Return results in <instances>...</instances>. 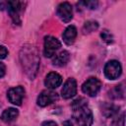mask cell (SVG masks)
<instances>
[{
	"mask_svg": "<svg viewBox=\"0 0 126 126\" xmlns=\"http://www.w3.org/2000/svg\"><path fill=\"white\" fill-rule=\"evenodd\" d=\"M20 60L27 75L31 79H33L39 66V58L35 48L32 45L24 46L20 52Z\"/></svg>",
	"mask_w": 126,
	"mask_h": 126,
	"instance_id": "6da1fadb",
	"label": "cell"
},
{
	"mask_svg": "<svg viewBox=\"0 0 126 126\" xmlns=\"http://www.w3.org/2000/svg\"><path fill=\"white\" fill-rule=\"evenodd\" d=\"M71 107L73 118L80 126H91L93 124V112L88 106L87 100L85 98H77L72 102Z\"/></svg>",
	"mask_w": 126,
	"mask_h": 126,
	"instance_id": "7a4b0ae2",
	"label": "cell"
},
{
	"mask_svg": "<svg viewBox=\"0 0 126 126\" xmlns=\"http://www.w3.org/2000/svg\"><path fill=\"white\" fill-rule=\"evenodd\" d=\"M5 5L13 22L17 25H20L21 24V13L25 10L26 3L22 1H8L5 3Z\"/></svg>",
	"mask_w": 126,
	"mask_h": 126,
	"instance_id": "3957f363",
	"label": "cell"
},
{
	"mask_svg": "<svg viewBox=\"0 0 126 126\" xmlns=\"http://www.w3.org/2000/svg\"><path fill=\"white\" fill-rule=\"evenodd\" d=\"M101 88V82L94 77L89 78L83 85H82V91L84 94H88L89 96H94L97 94Z\"/></svg>",
	"mask_w": 126,
	"mask_h": 126,
	"instance_id": "277c9868",
	"label": "cell"
},
{
	"mask_svg": "<svg viewBox=\"0 0 126 126\" xmlns=\"http://www.w3.org/2000/svg\"><path fill=\"white\" fill-rule=\"evenodd\" d=\"M121 73H122V67L117 60H110L104 66V75L109 80L118 79Z\"/></svg>",
	"mask_w": 126,
	"mask_h": 126,
	"instance_id": "5b68a950",
	"label": "cell"
},
{
	"mask_svg": "<svg viewBox=\"0 0 126 126\" xmlns=\"http://www.w3.org/2000/svg\"><path fill=\"white\" fill-rule=\"evenodd\" d=\"M61 47V42L54 36L48 35L44 38L43 54L45 57H52L55 52Z\"/></svg>",
	"mask_w": 126,
	"mask_h": 126,
	"instance_id": "8992f818",
	"label": "cell"
},
{
	"mask_svg": "<svg viewBox=\"0 0 126 126\" xmlns=\"http://www.w3.org/2000/svg\"><path fill=\"white\" fill-rule=\"evenodd\" d=\"M24 95H25V89L22 86L11 88L7 92V97L9 99V101L15 105L22 104Z\"/></svg>",
	"mask_w": 126,
	"mask_h": 126,
	"instance_id": "52a82bcc",
	"label": "cell"
},
{
	"mask_svg": "<svg viewBox=\"0 0 126 126\" xmlns=\"http://www.w3.org/2000/svg\"><path fill=\"white\" fill-rule=\"evenodd\" d=\"M57 99H58V94L55 92H53L52 90H44L38 94L36 102L39 106L44 107L51 104Z\"/></svg>",
	"mask_w": 126,
	"mask_h": 126,
	"instance_id": "ba28073f",
	"label": "cell"
},
{
	"mask_svg": "<svg viewBox=\"0 0 126 126\" xmlns=\"http://www.w3.org/2000/svg\"><path fill=\"white\" fill-rule=\"evenodd\" d=\"M57 15L64 22L69 23L73 18V9L70 3L62 2L57 7Z\"/></svg>",
	"mask_w": 126,
	"mask_h": 126,
	"instance_id": "9c48e42d",
	"label": "cell"
},
{
	"mask_svg": "<svg viewBox=\"0 0 126 126\" xmlns=\"http://www.w3.org/2000/svg\"><path fill=\"white\" fill-rule=\"evenodd\" d=\"M77 94V83L74 78H69L64 83L61 90V95L63 98H71Z\"/></svg>",
	"mask_w": 126,
	"mask_h": 126,
	"instance_id": "30bf717a",
	"label": "cell"
},
{
	"mask_svg": "<svg viewBox=\"0 0 126 126\" xmlns=\"http://www.w3.org/2000/svg\"><path fill=\"white\" fill-rule=\"evenodd\" d=\"M62 84V77L56 72H50L44 79V85L49 90H54Z\"/></svg>",
	"mask_w": 126,
	"mask_h": 126,
	"instance_id": "8fae6325",
	"label": "cell"
},
{
	"mask_svg": "<svg viewBox=\"0 0 126 126\" xmlns=\"http://www.w3.org/2000/svg\"><path fill=\"white\" fill-rule=\"evenodd\" d=\"M77 36V29L75 26H69L67 27V29L64 31L63 34H62V38L63 41L67 44V45H71L74 43L75 39Z\"/></svg>",
	"mask_w": 126,
	"mask_h": 126,
	"instance_id": "7c38bea8",
	"label": "cell"
},
{
	"mask_svg": "<svg viewBox=\"0 0 126 126\" xmlns=\"http://www.w3.org/2000/svg\"><path fill=\"white\" fill-rule=\"evenodd\" d=\"M70 60V54L68 51L63 50L60 53H58L57 55H55V57L53 58V65L54 66H58V67H62L64 65H66L68 63V61Z\"/></svg>",
	"mask_w": 126,
	"mask_h": 126,
	"instance_id": "4fadbf2b",
	"label": "cell"
},
{
	"mask_svg": "<svg viewBox=\"0 0 126 126\" xmlns=\"http://www.w3.org/2000/svg\"><path fill=\"white\" fill-rule=\"evenodd\" d=\"M19 115V111L18 109L14 108V107H9L7 109H5L2 114H1V119L2 121L6 122V123H10L12 121H14Z\"/></svg>",
	"mask_w": 126,
	"mask_h": 126,
	"instance_id": "5bb4252c",
	"label": "cell"
},
{
	"mask_svg": "<svg viewBox=\"0 0 126 126\" xmlns=\"http://www.w3.org/2000/svg\"><path fill=\"white\" fill-rule=\"evenodd\" d=\"M118 106L112 104V103H105L102 106L101 112L105 117H114L118 113Z\"/></svg>",
	"mask_w": 126,
	"mask_h": 126,
	"instance_id": "9a60e30c",
	"label": "cell"
},
{
	"mask_svg": "<svg viewBox=\"0 0 126 126\" xmlns=\"http://www.w3.org/2000/svg\"><path fill=\"white\" fill-rule=\"evenodd\" d=\"M97 28H98V24H97L96 21H88L84 24L83 30H84L85 32L89 33V32H92L94 31H95Z\"/></svg>",
	"mask_w": 126,
	"mask_h": 126,
	"instance_id": "2e32d148",
	"label": "cell"
},
{
	"mask_svg": "<svg viewBox=\"0 0 126 126\" xmlns=\"http://www.w3.org/2000/svg\"><path fill=\"white\" fill-rule=\"evenodd\" d=\"M125 114L122 113L120 116L114 118L112 120V122L110 123V126H124V123H125Z\"/></svg>",
	"mask_w": 126,
	"mask_h": 126,
	"instance_id": "e0dca14e",
	"label": "cell"
},
{
	"mask_svg": "<svg viewBox=\"0 0 126 126\" xmlns=\"http://www.w3.org/2000/svg\"><path fill=\"white\" fill-rule=\"evenodd\" d=\"M100 36H101V38H102L106 43H111V42H113V36H112V34H111L107 30L102 31V32L100 33Z\"/></svg>",
	"mask_w": 126,
	"mask_h": 126,
	"instance_id": "ac0fdd59",
	"label": "cell"
},
{
	"mask_svg": "<svg viewBox=\"0 0 126 126\" xmlns=\"http://www.w3.org/2000/svg\"><path fill=\"white\" fill-rule=\"evenodd\" d=\"M112 92H114V97L115 98H119V97H122L123 96V94H124V91H123V88H122V85H119V86H116L114 88V90H112Z\"/></svg>",
	"mask_w": 126,
	"mask_h": 126,
	"instance_id": "d6986e66",
	"label": "cell"
},
{
	"mask_svg": "<svg viewBox=\"0 0 126 126\" xmlns=\"http://www.w3.org/2000/svg\"><path fill=\"white\" fill-rule=\"evenodd\" d=\"M80 4L84 5L85 7L89 8V9H95L98 5V2H96V1H82V2H80Z\"/></svg>",
	"mask_w": 126,
	"mask_h": 126,
	"instance_id": "ffe728a7",
	"label": "cell"
},
{
	"mask_svg": "<svg viewBox=\"0 0 126 126\" xmlns=\"http://www.w3.org/2000/svg\"><path fill=\"white\" fill-rule=\"evenodd\" d=\"M8 54V49L3 46V45H0V59H4Z\"/></svg>",
	"mask_w": 126,
	"mask_h": 126,
	"instance_id": "44dd1931",
	"label": "cell"
},
{
	"mask_svg": "<svg viewBox=\"0 0 126 126\" xmlns=\"http://www.w3.org/2000/svg\"><path fill=\"white\" fill-rule=\"evenodd\" d=\"M41 126H58V125L56 124V122L49 120V121H44V122L41 124Z\"/></svg>",
	"mask_w": 126,
	"mask_h": 126,
	"instance_id": "7402d4cb",
	"label": "cell"
},
{
	"mask_svg": "<svg viewBox=\"0 0 126 126\" xmlns=\"http://www.w3.org/2000/svg\"><path fill=\"white\" fill-rule=\"evenodd\" d=\"M5 72H6V67H5V65L0 62V78H2V77L5 75Z\"/></svg>",
	"mask_w": 126,
	"mask_h": 126,
	"instance_id": "603a6c76",
	"label": "cell"
},
{
	"mask_svg": "<svg viewBox=\"0 0 126 126\" xmlns=\"http://www.w3.org/2000/svg\"><path fill=\"white\" fill-rule=\"evenodd\" d=\"M63 126H73V124L70 120H66V121L63 122Z\"/></svg>",
	"mask_w": 126,
	"mask_h": 126,
	"instance_id": "cb8c5ba5",
	"label": "cell"
}]
</instances>
